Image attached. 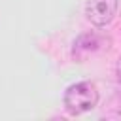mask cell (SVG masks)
Listing matches in <instances>:
<instances>
[{"mask_svg": "<svg viewBox=\"0 0 121 121\" xmlns=\"http://www.w3.org/2000/svg\"><path fill=\"white\" fill-rule=\"evenodd\" d=\"M96 104H98V91L89 81L74 83L64 93V108L72 115L85 113V112L93 110Z\"/></svg>", "mask_w": 121, "mask_h": 121, "instance_id": "1", "label": "cell"}, {"mask_svg": "<svg viewBox=\"0 0 121 121\" xmlns=\"http://www.w3.org/2000/svg\"><path fill=\"white\" fill-rule=\"evenodd\" d=\"M110 45H112L110 36L100 34V32H85V34L76 38V42L72 45V55L76 60H85L91 55L108 51Z\"/></svg>", "mask_w": 121, "mask_h": 121, "instance_id": "2", "label": "cell"}, {"mask_svg": "<svg viewBox=\"0 0 121 121\" xmlns=\"http://www.w3.org/2000/svg\"><path fill=\"white\" fill-rule=\"evenodd\" d=\"M119 9V0H87L85 15L96 26H106L113 21Z\"/></svg>", "mask_w": 121, "mask_h": 121, "instance_id": "3", "label": "cell"}, {"mask_svg": "<svg viewBox=\"0 0 121 121\" xmlns=\"http://www.w3.org/2000/svg\"><path fill=\"white\" fill-rule=\"evenodd\" d=\"M117 78H119V81H121V59H119V62H117Z\"/></svg>", "mask_w": 121, "mask_h": 121, "instance_id": "4", "label": "cell"}]
</instances>
